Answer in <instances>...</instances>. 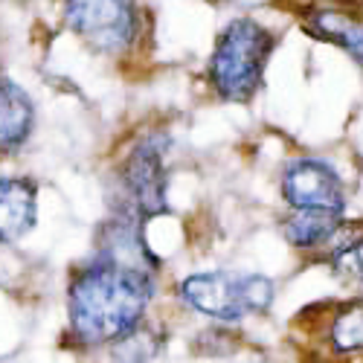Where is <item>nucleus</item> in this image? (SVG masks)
<instances>
[{
    "instance_id": "4",
    "label": "nucleus",
    "mask_w": 363,
    "mask_h": 363,
    "mask_svg": "<svg viewBox=\"0 0 363 363\" xmlns=\"http://www.w3.org/2000/svg\"><path fill=\"white\" fill-rule=\"evenodd\" d=\"M65 18L99 52H123L137 35L134 0H67Z\"/></svg>"
},
{
    "instance_id": "1",
    "label": "nucleus",
    "mask_w": 363,
    "mask_h": 363,
    "mask_svg": "<svg viewBox=\"0 0 363 363\" xmlns=\"http://www.w3.org/2000/svg\"><path fill=\"white\" fill-rule=\"evenodd\" d=\"M151 299V279L128 262H94L70 288V323L87 346L123 340L140 325Z\"/></svg>"
},
{
    "instance_id": "5",
    "label": "nucleus",
    "mask_w": 363,
    "mask_h": 363,
    "mask_svg": "<svg viewBox=\"0 0 363 363\" xmlns=\"http://www.w3.org/2000/svg\"><path fill=\"white\" fill-rule=\"evenodd\" d=\"M282 195L294 209H340L346 192L340 174L323 160H294L282 174Z\"/></svg>"
},
{
    "instance_id": "10",
    "label": "nucleus",
    "mask_w": 363,
    "mask_h": 363,
    "mask_svg": "<svg viewBox=\"0 0 363 363\" xmlns=\"http://www.w3.org/2000/svg\"><path fill=\"white\" fill-rule=\"evenodd\" d=\"M33 128V102L23 90L0 76V151H12L18 148Z\"/></svg>"
},
{
    "instance_id": "11",
    "label": "nucleus",
    "mask_w": 363,
    "mask_h": 363,
    "mask_svg": "<svg viewBox=\"0 0 363 363\" xmlns=\"http://www.w3.org/2000/svg\"><path fill=\"white\" fill-rule=\"evenodd\" d=\"M331 340L337 352H360L363 349V302L343 306L331 325Z\"/></svg>"
},
{
    "instance_id": "9",
    "label": "nucleus",
    "mask_w": 363,
    "mask_h": 363,
    "mask_svg": "<svg viewBox=\"0 0 363 363\" xmlns=\"http://www.w3.org/2000/svg\"><path fill=\"white\" fill-rule=\"evenodd\" d=\"M343 227L340 209H294V216L282 221V233L294 247L311 250L337 235Z\"/></svg>"
},
{
    "instance_id": "12",
    "label": "nucleus",
    "mask_w": 363,
    "mask_h": 363,
    "mask_svg": "<svg viewBox=\"0 0 363 363\" xmlns=\"http://www.w3.org/2000/svg\"><path fill=\"white\" fill-rule=\"evenodd\" d=\"M335 277L354 291H363V235L352 238L349 245H343L335 253Z\"/></svg>"
},
{
    "instance_id": "6",
    "label": "nucleus",
    "mask_w": 363,
    "mask_h": 363,
    "mask_svg": "<svg viewBox=\"0 0 363 363\" xmlns=\"http://www.w3.org/2000/svg\"><path fill=\"white\" fill-rule=\"evenodd\" d=\"M125 186L145 218L160 216L166 209V174L155 145H143L131 155L125 163Z\"/></svg>"
},
{
    "instance_id": "2",
    "label": "nucleus",
    "mask_w": 363,
    "mask_h": 363,
    "mask_svg": "<svg viewBox=\"0 0 363 363\" xmlns=\"http://www.w3.org/2000/svg\"><path fill=\"white\" fill-rule=\"evenodd\" d=\"M274 52V35L253 18H238L216 41V52L209 58V79L218 96L227 102H247L267 67Z\"/></svg>"
},
{
    "instance_id": "8",
    "label": "nucleus",
    "mask_w": 363,
    "mask_h": 363,
    "mask_svg": "<svg viewBox=\"0 0 363 363\" xmlns=\"http://www.w3.org/2000/svg\"><path fill=\"white\" fill-rule=\"evenodd\" d=\"M35 224V186L26 180H0V245L21 238Z\"/></svg>"
},
{
    "instance_id": "3",
    "label": "nucleus",
    "mask_w": 363,
    "mask_h": 363,
    "mask_svg": "<svg viewBox=\"0 0 363 363\" xmlns=\"http://www.w3.org/2000/svg\"><path fill=\"white\" fill-rule=\"evenodd\" d=\"M274 282L259 274H195L184 279L180 296L189 306L206 317H216L224 323L245 320L250 314H262L274 302Z\"/></svg>"
},
{
    "instance_id": "7",
    "label": "nucleus",
    "mask_w": 363,
    "mask_h": 363,
    "mask_svg": "<svg viewBox=\"0 0 363 363\" xmlns=\"http://www.w3.org/2000/svg\"><path fill=\"white\" fill-rule=\"evenodd\" d=\"M306 29L308 35L346 50L363 67V15L360 12L337 9V6H317L306 15Z\"/></svg>"
}]
</instances>
